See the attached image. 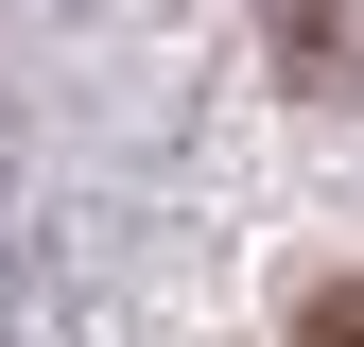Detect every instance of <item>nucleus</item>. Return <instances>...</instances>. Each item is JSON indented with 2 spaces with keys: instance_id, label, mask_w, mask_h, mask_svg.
Listing matches in <instances>:
<instances>
[{
  "instance_id": "nucleus-1",
  "label": "nucleus",
  "mask_w": 364,
  "mask_h": 347,
  "mask_svg": "<svg viewBox=\"0 0 364 347\" xmlns=\"http://www.w3.org/2000/svg\"><path fill=\"white\" fill-rule=\"evenodd\" d=\"M295 347H364V278H330V295H312V313H295Z\"/></svg>"
}]
</instances>
